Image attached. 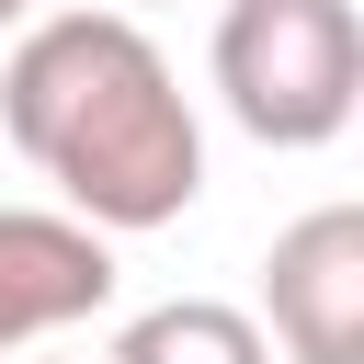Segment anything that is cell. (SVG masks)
<instances>
[{
  "instance_id": "1",
  "label": "cell",
  "mask_w": 364,
  "mask_h": 364,
  "mask_svg": "<svg viewBox=\"0 0 364 364\" xmlns=\"http://www.w3.org/2000/svg\"><path fill=\"white\" fill-rule=\"evenodd\" d=\"M0 125L102 239L171 228L205 193V125L125 11H34L0 57Z\"/></svg>"
},
{
  "instance_id": "2",
  "label": "cell",
  "mask_w": 364,
  "mask_h": 364,
  "mask_svg": "<svg viewBox=\"0 0 364 364\" xmlns=\"http://www.w3.org/2000/svg\"><path fill=\"white\" fill-rule=\"evenodd\" d=\"M216 102L262 148H330L364 114V11L353 0H228Z\"/></svg>"
},
{
  "instance_id": "3",
  "label": "cell",
  "mask_w": 364,
  "mask_h": 364,
  "mask_svg": "<svg viewBox=\"0 0 364 364\" xmlns=\"http://www.w3.org/2000/svg\"><path fill=\"white\" fill-rule=\"evenodd\" d=\"M250 318L284 364H364V205H307L273 228Z\"/></svg>"
},
{
  "instance_id": "4",
  "label": "cell",
  "mask_w": 364,
  "mask_h": 364,
  "mask_svg": "<svg viewBox=\"0 0 364 364\" xmlns=\"http://www.w3.org/2000/svg\"><path fill=\"white\" fill-rule=\"evenodd\" d=\"M114 296V239L80 228V216H46V205H0V353L91 318Z\"/></svg>"
},
{
  "instance_id": "5",
  "label": "cell",
  "mask_w": 364,
  "mask_h": 364,
  "mask_svg": "<svg viewBox=\"0 0 364 364\" xmlns=\"http://www.w3.org/2000/svg\"><path fill=\"white\" fill-rule=\"evenodd\" d=\"M114 364H273V341L228 296H171V307H136L114 330Z\"/></svg>"
},
{
  "instance_id": "6",
  "label": "cell",
  "mask_w": 364,
  "mask_h": 364,
  "mask_svg": "<svg viewBox=\"0 0 364 364\" xmlns=\"http://www.w3.org/2000/svg\"><path fill=\"white\" fill-rule=\"evenodd\" d=\"M23 23H34V0H0V34H23Z\"/></svg>"
}]
</instances>
